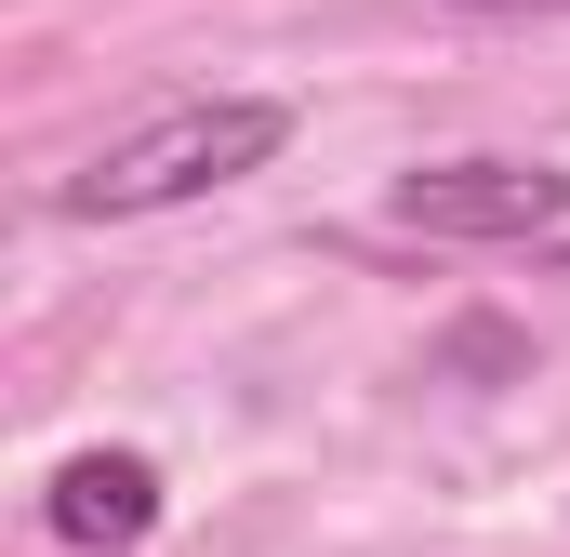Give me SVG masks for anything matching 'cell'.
Instances as JSON below:
<instances>
[{"mask_svg":"<svg viewBox=\"0 0 570 557\" xmlns=\"http://www.w3.org/2000/svg\"><path fill=\"white\" fill-rule=\"evenodd\" d=\"M385 226L531 253V240H558V226H570V173H558V159H425V173L385 186Z\"/></svg>","mask_w":570,"mask_h":557,"instance_id":"7a4b0ae2","label":"cell"},{"mask_svg":"<svg viewBox=\"0 0 570 557\" xmlns=\"http://www.w3.org/2000/svg\"><path fill=\"white\" fill-rule=\"evenodd\" d=\"M279 146H292V107H279V94H186V107H159V120H134V134H107L67 186H53V213H67V226L186 213V199L266 173Z\"/></svg>","mask_w":570,"mask_h":557,"instance_id":"6da1fadb","label":"cell"},{"mask_svg":"<svg viewBox=\"0 0 570 557\" xmlns=\"http://www.w3.org/2000/svg\"><path fill=\"white\" fill-rule=\"evenodd\" d=\"M451 13H570V0H451Z\"/></svg>","mask_w":570,"mask_h":557,"instance_id":"277c9868","label":"cell"},{"mask_svg":"<svg viewBox=\"0 0 570 557\" xmlns=\"http://www.w3.org/2000/svg\"><path fill=\"white\" fill-rule=\"evenodd\" d=\"M159 465L146 451H67L53 465V491H40V518H53V545H80V557H134L146 531H159Z\"/></svg>","mask_w":570,"mask_h":557,"instance_id":"3957f363","label":"cell"}]
</instances>
